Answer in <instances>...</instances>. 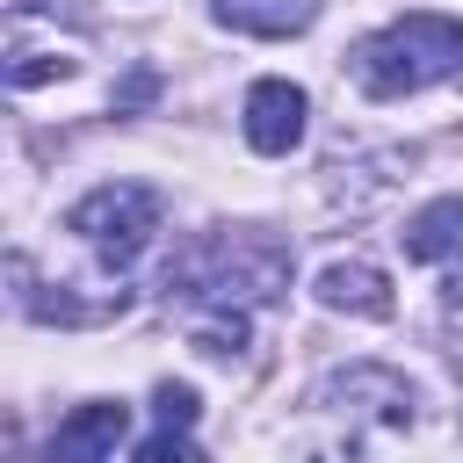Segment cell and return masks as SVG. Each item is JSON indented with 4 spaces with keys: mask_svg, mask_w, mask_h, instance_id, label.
Returning <instances> with one entry per match:
<instances>
[{
    "mask_svg": "<svg viewBox=\"0 0 463 463\" xmlns=\"http://www.w3.org/2000/svg\"><path fill=\"white\" fill-rule=\"evenodd\" d=\"M398 246H405V260H441V253H456V246H463V195H434L427 210H412L405 232H398Z\"/></svg>",
    "mask_w": 463,
    "mask_h": 463,
    "instance_id": "obj_9",
    "label": "cell"
},
{
    "mask_svg": "<svg viewBox=\"0 0 463 463\" xmlns=\"http://www.w3.org/2000/svg\"><path fill=\"white\" fill-rule=\"evenodd\" d=\"M159 188H145V181H101V188H87L72 210H65V232L116 275V268H130L145 246H152V232H159Z\"/></svg>",
    "mask_w": 463,
    "mask_h": 463,
    "instance_id": "obj_4",
    "label": "cell"
},
{
    "mask_svg": "<svg viewBox=\"0 0 463 463\" xmlns=\"http://www.w3.org/2000/svg\"><path fill=\"white\" fill-rule=\"evenodd\" d=\"M311 289H318V304H326V311L391 318V282H383V268H369V260H326Z\"/></svg>",
    "mask_w": 463,
    "mask_h": 463,
    "instance_id": "obj_6",
    "label": "cell"
},
{
    "mask_svg": "<svg viewBox=\"0 0 463 463\" xmlns=\"http://www.w3.org/2000/svg\"><path fill=\"white\" fill-rule=\"evenodd\" d=\"M72 65H80V58H65V51H22V43H14L7 80H14V87H43V80H72Z\"/></svg>",
    "mask_w": 463,
    "mask_h": 463,
    "instance_id": "obj_11",
    "label": "cell"
},
{
    "mask_svg": "<svg viewBox=\"0 0 463 463\" xmlns=\"http://www.w3.org/2000/svg\"><path fill=\"white\" fill-rule=\"evenodd\" d=\"M347 72L362 94L376 101H398V94H420L434 80H456L463 72V22L456 14H434V7H412L398 22H383L376 36H362L347 51Z\"/></svg>",
    "mask_w": 463,
    "mask_h": 463,
    "instance_id": "obj_1",
    "label": "cell"
},
{
    "mask_svg": "<svg viewBox=\"0 0 463 463\" xmlns=\"http://www.w3.org/2000/svg\"><path fill=\"white\" fill-rule=\"evenodd\" d=\"M152 412H159V427H195V412H203V398H195V383H159L152 391Z\"/></svg>",
    "mask_w": 463,
    "mask_h": 463,
    "instance_id": "obj_12",
    "label": "cell"
},
{
    "mask_svg": "<svg viewBox=\"0 0 463 463\" xmlns=\"http://www.w3.org/2000/svg\"><path fill=\"white\" fill-rule=\"evenodd\" d=\"M304 116H311V101H304L297 80H253V94H246V145L253 152H289V145H304Z\"/></svg>",
    "mask_w": 463,
    "mask_h": 463,
    "instance_id": "obj_5",
    "label": "cell"
},
{
    "mask_svg": "<svg viewBox=\"0 0 463 463\" xmlns=\"http://www.w3.org/2000/svg\"><path fill=\"white\" fill-rule=\"evenodd\" d=\"M246 311L239 304H188V340L203 347V354H239L246 347Z\"/></svg>",
    "mask_w": 463,
    "mask_h": 463,
    "instance_id": "obj_10",
    "label": "cell"
},
{
    "mask_svg": "<svg viewBox=\"0 0 463 463\" xmlns=\"http://www.w3.org/2000/svg\"><path fill=\"white\" fill-rule=\"evenodd\" d=\"M123 434H130V405H109V398H94V405H80V412H65V427H58V456H72V463H101V456H116L123 449Z\"/></svg>",
    "mask_w": 463,
    "mask_h": 463,
    "instance_id": "obj_7",
    "label": "cell"
},
{
    "mask_svg": "<svg viewBox=\"0 0 463 463\" xmlns=\"http://www.w3.org/2000/svg\"><path fill=\"white\" fill-rule=\"evenodd\" d=\"M166 456H174V463H195L203 449L188 441V427H159L152 441H137V463H166Z\"/></svg>",
    "mask_w": 463,
    "mask_h": 463,
    "instance_id": "obj_13",
    "label": "cell"
},
{
    "mask_svg": "<svg viewBox=\"0 0 463 463\" xmlns=\"http://www.w3.org/2000/svg\"><path fill=\"white\" fill-rule=\"evenodd\" d=\"M289 282V253L268 246V239H246V232H217L203 246H188L174 268H166V297H188V304H275Z\"/></svg>",
    "mask_w": 463,
    "mask_h": 463,
    "instance_id": "obj_2",
    "label": "cell"
},
{
    "mask_svg": "<svg viewBox=\"0 0 463 463\" xmlns=\"http://www.w3.org/2000/svg\"><path fill=\"white\" fill-rule=\"evenodd\" d=\"M441 297H449V304H456V311H463V260H456V268H449V282H441Z\"/></svg>",
    "mask_w": 463,
    "mask_h": 463,
    "instance_id": "obj_14",
    "label": "cell"
},
{
    "mask_svg": "<svg viewBox=\"0 0 463 463\" xmlns=\"http://www.w3.org/2000/svg\"><path fill=\"white\" fill-rule=\"evenodd\" d=\"M311 405H318V420H333L340 427V449L347 456H362V449H383V441H398V434H412V383L398 376V369H383V362H347V369H333L318 391H311Z\"/></svg>",
    "mask_w": 463,
    "mask_h": 463,
    "instance_id": "obj_3",
    "label": "cell"
},
{
    "mask_svg": "<svg viewBox=\"0 0 463 463\" xmlns=\"http://www.w3.org/2000/svg\"><path fill=\"white\" fill-rule=\"evenodd\" d=\"M217 22L239 36H304L318 22V0H217Z\"/></svg>",
    "mask_w": 463,
    "mask_h": 463,
    "instance_id": "obj_8",
    "label": "cell"
}]
</instances>
